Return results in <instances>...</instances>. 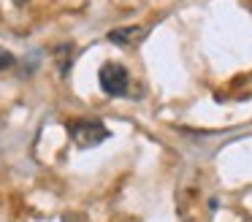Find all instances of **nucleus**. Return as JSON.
<instances>
[{"label": "nucleus", "mask_w": 252, "mask_h": 222, "mask_svg": "<svg viewBox=\"0 0 252 222\" xmlns=\"http://www.w3.org/2000/svg\"><path fill=\"white\" fill-rule=\"evenodd\" d=\"M68 133H71L73 144H76L79 149H95V146H100L109 138L106 125L98 122V119H73Z\"/></svg>", "instance_id": "obj_1"}, {"label": "nucleus", "mask_w": 252, "mask_h": 222, "mask_svg": "<svg viewBox=\"0 0 252 222\" xmlns=\"http://www.w3.org/2000/svg\"><path fill=\"white\" fill-rule=\"evenodd\" d=\"M98 81H100V90L111 97H120L127 92L130 87V73H127L125 65L120 63H103L98 70Z\"/></svg>", "instance_id": "obj_2"}, {"label": "nucleus", "mask_w": 252, "mask_h": 222, "mask_svg": "<svg viewBox=\"0 0 252 222\" xmlns=\"http://www.w3.org/2000/svg\"><path fill=\"white\" fill-rule=\"evenodd\" d=\"M144 35H147V30L144 27H138V25H133V27H117V30H111L109 32V41L111 43H117V46H138V43L144 41Z\"/></svg>", "instance_id": "obj_3"}, {"label": "nucleus", "mask_w": 252, "mask_h": 222, "mask_svg": "<svg viewBox=\"0 0 252 222\" xmlns=\"http://www.w3.org/2000/svg\"><path fill=\"white\" fill-rule=\"evenodd\" d=\"M17 63V57H14L8 49H0V70H6V68H11V65Z\"/></svg>", "instance_id": "obj_4"}, {"label": "nucleus", "mask_w": 252, "mask_h": 222, "mask_svg": "<svg viewBox=\"0 0 252 222\" xmlns=\"http://www.w3.org/2000/svg\"><path fill=\"white\" fill-rule=\"evenodd\" d=\"M63 222H90L87 214H82V211H68L65 217H63Z\"/></svg>", "instance_id": "obj_5"}]
</instances>
